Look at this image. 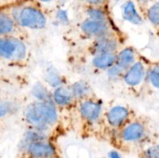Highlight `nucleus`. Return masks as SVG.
Masks as SVG:
<instances>
[{
  "label": "nucleus",
  "instance_id": "1",
  "mask_svg": "<svg viewBox=\"0 0 159 158\" xmlns=\"http://www.w3.org/2000/svg\"><path fill=\"white\" fill-rule=\"evenodd\" d=\"M23 117L27 128L50 133L55 138L61 127V113L53 101H32L23 109Z\"/></svg>",
  "mask_w": 159,
  "mask_h": 158
},
{
  "label": "nucleus",
  "instance_id": "2",
  "mask_svg": "<svg viewBox=\"0 0 159 158\" xmlns=\"http://www.w3.org/2000/svg\"><path fill=\"white\" fill-rule=\"evenodd\" d=\"M151 134L148 118L137 114L128 123L108 138L110 143L120 150H130L146 142Z\"/></svg>",
  "mask_w": 159,
  "mask_h": 158
},
{
  "label": "nucleus",
  "instance_id": "3",
  "mask_svg": "<svg viewBox=\"0 0 159 158\" xmlns=\"http://www.w3.org/2000/svg\"><path fill=\"white\" fill-rule=\"evenodd\" d=\"M103 102L97 95L77 104L76 112L80 129L85 135L102 133V119L105 112Z\"/></svg>",
  "mask_w": 159,
  "mask_h": 158
},
{
  "label": "nucleus",
  "instance_id": "4",
  "mask_svg": "<svg viewBox=\"0 0 159 158\" xmlns=\"http://www.w3.org/2000/svg\"><path fill=\"white\" fill-rule=\"evenodd\" d=\"M23 30L41 31L48 26V17L43 10L34 5H22L13 8L10 14Z\"/></svg>",
  "mask_w": 159,
  "mask_h": 158
},
{
  "label": "nucleus",
  "instance_id": "5",
  "mask_svg": "<svg viewBox=\"0 0 159 158\" xmlns=\"http://www.w3.org/2000/svg\"><path fill=\"white\" fill-rule=\"evenodd\" d=\"M0 57L9 63L26 66L30 59V50L22 37H0Z\"/></svg>",
  "mask_w": 159,
  "mask_h": 158
},
{
  "label": "nucleus",
  "instance_id": "6",
  "mask_svg": "<svg viewBox=\"0 0 159 158\" xmlns=\"http://www.w3.org/2000/svg\"><path fill=\"white\" fill-rule=\"evenodd\" d=\"M136 116L137 112L126 104H115L109 107L104 112L102 133L108 139L113 133L120 129Z\"/></svg>",
  "mask_w": 159,
  "mask_h": 158
},
{
  "label": "nucleus",
  "instance_id": "7",
  "mask_svg": "<svg viewBox=\"0 0 159 158\" xmlns=\"http://www.w3.org/2000/svg\"><path fill=\"white\" fill-rule=\"evenodd\" d=\"M150 63L144 56L141 55L139 60L130 67L123 76L121 82L135 96H139L144 85L147 83L148 71Z\"/></svg>",
  "mask_w": 159,
  "mask_h": 158
},
{
  "label": "nucleus",
  "instance_id": "8",
  "mask_svg": "<svg viewBox=\"0 0 159 158\" xmlns=\"http://www.w3.org/2000/svg\"><path fill=\"white\" fill-rule=\"evenodd\" d=\"M126 40V34L120 30L92 40L87 46V51L89 55L101 53H117L125 46Z\"/></svg>",
  "mask_w": 159,
  "mask_h": 158
},
{
  "label": "nucleus",
  "instance_id": "9",
  "mask_svg": "<svg viewBox=\"0 0 159 158\" xmlns=\"http://www.w3.org/2000/svg\"><path fill=\"white\" fill-rule=\"evenodd\" d=\"M20 158H54L59 156L54 140L21 141Z\"/></svg>",
  "mask_w": 159,
  "mask_h": 158
},
{
  "label": "nucleus",
  "instance_id": "10",
  "mask_svg": "<svg viewBox=\"0 0 159 158\" xmlns=\"http://www.w3.org/2000/svg\"><path fill=\"white\" fill-rule=\"evenodd\" d=\"M77 29L81 37L90 40L121 30L113 20H95L86 18L78 24Z\"/></svg>",
  "mask_w": 159,
  "mask_h": 158
},
{
  "label": "nucleus",
  "instance_id": "11",
  "mask_svg": "<svg viewBox=\"0 0 159 158\" xmlns=\"http://www.w3.org/2000/svg\"><path fill=\"white\" fill-rule=\"evenodd\" d=\"M52 101L56 106L62 111H69L75 109L77 106V102L74 97L69 84H65L51 90Z\"/></svg>",
  "mask_w": 159,
  "mask_h": 158
},
{
  "label": "nucleus",
  "instance_id": "12",
  "mask_svg": "<svg viewBox=\"0 0 159 158\" xmlns=\"http://www.w3.org/2000/svg\"><path fill=\"white\" fill-rule=\"evenodd\" d=\"M141 57L139 50L131 45H125L116 53V63L113 65L124 76L125 71Z\"/></svg>",
  "mask_w": 159,
  "mask_h": 158
},
{
  "label": "nucleus",
  "instance_id": "13",
  "mask_svg": "<svg viewBox=\"0 0 159 158\" xmlns=\"http://www.w3.org/2000/svg\"><path fill=\"white\" fill-rule=\"evenodd\" d=\"M24 35L25 30L16 23L10 15L0 12V37L16 36L23 38Z\"/></svg>",
  "mask_w": 159,
  "mask_h": 158
},
{
  "label": "nucleus",
  "instance_id": "14",
  "mask_svg": "<svg viewBox=\"0 0 159 158\" xmlns=\"http://www.w3.org/2000/svg\"><path fill=\"white\" fill-rule=\"evenodd\" d=\"M90 56V65L96 71L106 72L116 63V53H101Z\"/></svg>",
  "mask_w": 159,
  "mask_h": 158
},
{
  "label": "nucleus",
  "instance_id": "15",
  "mask_svg": "<svg viewBox=\"0 0 159 158\" xmlns=\"http://www.w3.org/2000/svg\"><path fill=\"white\" fill-rule=\"evenodd\" d=\"M69 85L77 103L96 96L91 85L83 79L75 81Z\"/></svg>",
  "mask_w": 159,
  "mask_h": 158
},
{
  "label": "nucleus",
  "instance_id": "16",
  "mask_svg": "<svg viewBox=\"0 0 159 158\" xmlns=\"http://www.w3.org/2000/svg\"><path fill=\"white\" fill-rule=\"evenodd\" d=\"M122 18L125 21L134 25H141L143 23V17L137 9L134 2L127 0L121 6Z\"/></svg>",
  "mask_w": 159,
  "mask_h": 158
},
{
  "label": "nucleus",
  "instance_id": "17",
  "mask_svg": "<svg viewBox=\"0 0 159 158\" xmlns=\"http://www.w3.org/2000/svg\"><path fill=\"white\" fill-rule=\"evenodd\" d=\"M85 18L95 20H112L110 13L105 7L87 6L85 11Z\"/></svg>",
  "mask_w": 159,
  "mask_h": 158
},
{
  "label": "nucleus",
  "instance_id": "18",
  "mask_svg": "<svg viewBox=\"0 0 159 158\" xmlns=\"http://www.w3.org/2000/svg\"><path fill=\"white\" fill-rule=\"evenodd\" d=\"M147 83L154 88L159 89V62L150 63L148 71Z\"/></svg>",
  "mask_w": 159,
  "mask_h": 158
},
{
  "label": "nucleus",
  "instance_id": "19",
  "mask_svg": "<svg viewBox=\"0 0 159 158\" xmlns=\"http://www.w3.org/2000/svg\"><path fill=\"white\" fill-rule=\"evenodd\" d=\"M146 17L154 28L159 29V2L152 4L146 11Z\"/></svg>",
  "mask_w": 159,
  "mask_h": 158
},
{
  "label": "nucleus",
  "instance_id": "20",
  "mask_svg": "<svg viewBox=\"0 0 159 158\" xmlns=\"http://www.w3.org/2000/svg\"><path fill=\"white\" fill-rule=\"evenodd\" d=\"M34 100L38 101H52L51 91H50L45 85H36L34 88Z\"/></svg>",
  "mask_w": 159,
  "mask_h": 158
},
{
  "label": "nucleus",
  "instance_id": "21",
  "mask_svg": "<svg viewBox=\"0 0 159 158\" xmlns=\"http://www.w3.org/2000/svg\"><path fill=\"white\" fill-rule=\"evenodd\" d=\"M139 158H159V143L142 149L138 153Z\"/></svg>",
  "mask_w": 159,
  "mask_h": 158
},
{
  "label": "nucleus",
  "instance_id": "22",
  "mask_svg": "<svg viewBox=\"0 0 159 158\" xmlns=\"http://www.w3.org/2000/svg\"><path fill=\"white\" fill-rule=\"evenodd\" d=\"M16 109V104L7 101H0V118L7 116Z\"/></svg>",
  "mask_w": 159,
  "mask_h": 158
},
{
  "label": "nucleus",
  "instance_id": "23",
  "mask_svg": "<svg viewBox=\"0 0 159 158\" xmlns=\"http://www.w3.org/2000/svg\"><path fill=\"white\" fill-rule=\"evenodd\" d=\"M87 6H95V7H105L108 0H84Z\"/></svg>",
  "mask_w": 159,
  "mask_h": 158
},
{
  "label": "nucleus",
  "instance_id": "24",
  "mask_svg": "<svg viewBox=\"0 0 159 158\" xmlns=\"http://www.w3.org/2000/svg\"><path fill=\"white\" fill-rule=\"evenodd\" d=\"M110 158H120L117 152H112L110 153Z\"/></svg>",
  "mask_w": 159,
  "mask_h": 158
},
{
  "label": "nucleus",
  "instance_id": "25",
  "mask_svg": "<svg viewBox=\"0 0 159 158\" xmlns=\"http://www.w3.org/2000/svg\"><path fill=\"white\" fill-rule=\"evenodd\" d=\"M39 2H43V3H49V2H51L54 1V0H38Z\"/></svg>",
  "mask_w": 159,
  "mask_h": 158
},
{
  "label": "nucleus",
  "instance_id": "26",
  "mask_svg": "<svg viewBox=\"0 0 159 158\" xmlns=\"http://www.w3.org/2000/svg\"><path fill=\"white\" fill-rule=\"evenodd\" d=\"M138 1L139 2L142 3V4H144V3L148 2L149 0H138Z\"/></svg>",
  "mask_w": 159,
  "mask_h": 158
},
{
  "label": "nucleus",
  "instance_id": "27",
  "mask_svg": "<svg viewBox=\"0 0 159 158\" xmlns=\"http://www.w3.org/2000/svg\"><path fill=\"white\" fill-rule=\"evenodd\" d=\"M126 1H127V0H115V2H123V3L125 2Z\"/></svg>",
  "mask_w": 159,
  "mask_h": 158
},
{
  "label": "nucleus",
  "instance_id": "28",
  "mask_svg": "<svg viewBox=\"0 0 159 158\" xmlns=\"http://www.w3.org/2000/svg\"><path fill=\"white\" fill-rule=\"evenodd\" d=\"M157 35H158V37H159V29L158 30H157Z\"/></svg>",
  "mask_w": 159,
  "mask_h": 158
},
{
  "label": "nucleus",
  "instance_id": "29",
  "mask_svg": "<svg viewBox=\"0 0 159 158\" xmlns=\"http://www.w3.org/2000/svg\"><path fill=\"white\" fill-rule=\"evenodd\" d=\"M54 158H60V156H57V157H54Z\"/></svg>",
  "mask_w": 159,
  "mask_h": 158
}]
</instances>
